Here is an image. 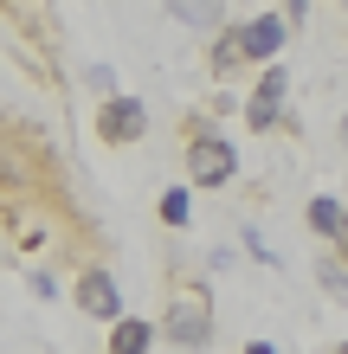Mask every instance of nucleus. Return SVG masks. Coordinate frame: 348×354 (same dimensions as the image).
<instances>
[{
  "label": "nucleus",
  "mask_w": 348,
  "mask_h": 354,
  "mask_svg": "<svg viewBox=\"0 0 348 354\" xmlns=\"http://www.w3.org/2000/svg\"><path fill=\"white\" fill-rule=\"evenodd\" d=\"M187 213H194L187 187H168V194H161V219H168V225H187Z\"/></svg>",
  "instance_id": "obj_10"
},
{
  "label": "nucleus",
  "mask_w": 348,
  "mask_h": 354,
  "mask_svg": "<svg viewBox=\"0 0 348 354\" xmlns=\"http://www.w3.org/2000/svg\"><path fill=\"white\" fill-rule=\"evenodd\" d=\"M284 84H291L284 71H264V77H258L252 103H245V116H252V129H277V110H284Z\"/></svg>",
  "instance_id": "obj_5"
},
{
  "label": "nucleus",
  "mask_w": 348,
  "mask_h": 354,
  "mask_svg": "<svg viewBox=\"0 0 348 354\" xmlns=\"http://www.w3.org/2000/svg\"><path fill=\"white\" fill-rule=\"evenodd\" d=\"M239 58H245V52H239V32H219V39H213V71L226 77V71L239 65Z\"/></svg>",
  "instance_id": "obj_11"
},
{
  "label": "nucleus",
  "mask_w": 348,
  "mask_h": 354,
  "mask_svg": "<svg viewBox=\"0 0 348 354\" xmlns=\"http://www.w3.org/2000/svg\"><path fill=\"white\" fill-rule=\"evenodd\" d=\"M303 219H310V232H316V239H348V206L329 200V194H316Z\"/></svg>",
  "instance_id": "obj_7"
},
{
  "label": "nucleus",
  "mask_w": 348,
  "mask_h": 354,
  "mask_svg": "<svg viewBox=\"0 0 348 354\" xmlns=\"http://www.w3.org/2000/svg\"><path fill=\"white\" fill-rule=\"evenodd\" d=\"M97 136H104L110 149L136 142V136H142V103H136V97H110L104 110H97Z\"/></svg>",
  "instance_id": "obj_4"
},
{
  "label": "nucleus",
  "mask_w": 348,
  "mask_h": 354,
  "mask_svg": "<svg viewBox=\"0 0 348 354\" xmlns=\"http://www.w3.org/2000/svg\"><path fill=\"white\" fill-rule=\"evenodd\" d=\"M316 277H322V290H329V297H342V303H348V270H342V264H322Z\"/></svg>",
  "instance_id": "obj_12"
},
{
  "label": "nucleus",
  "mask_w": 348,
  "mask_h": 354,
  "mask_svg": "<svg viewBox=\"0 0 348 354\" xmlns=\"http://www.w3.org/2000/svg\"><path fill=\"white\" fill-rule=\"evenodd\" d=\"M187 174H194V187H226L239 174L232 142L213 136V129H194V142H187Z\"/></svg>",
  "instance_id": "obj_2"
},
{
  "label": "nucleus",
  "mask_w": 348,
  "mask_h": 354,
  "mask_svg": "<svg viewBox=\"0 0 348 354\" xmlns=\"http://www.w3.org/2000/svg\"><path fill=\"white\" fill-rule=\"evenodd\" d=\"M149 342H155V328H149V322H136V316L110 328V354H149Z\"/></svg>",
  "instance_id": "obj_8"
},
{
  "label": "nucleus",
  "mask_w": 348,
  "mask_h": 354,
  "mask_svg": "<svg viewBox=\"0 0 348 354\" xmlns=\"http://www.w3.org/2000/svg\"><path fill=\"white\" fill-rule=\"evenodd\" d=\"M245 354H277V348H271V342H252V348H245Z\"/></svg>",
  "instance_id": "obj_14"
},
{
  "label": "nucleus",
  "mask_w": 348,
  "mask_h": 354,
  "mask_svg": "<svg viewBox=\"0 0 348 354\" xmlns=\"http://www.w3.org/2000/svg\"><path fill=\"white\" fill-rule=\"evenodd\" d=\"M84 77H91V84H97V91H116V71H110V65H91Z\"/></svg>",
  "instance_id": "obj_13"
},
{
  "label": "nucleus",
  "mask_w": 348,
  "mask_h": 354,
  "mask_svg": "<svg viewBox=\"0 0 348 354\" xmlns=\"http://www.w3.org/2000/svg\"><path fill=\"white\" fill-rule=\"evenodd\" d=\"M77 309L97 316V322H122V297H116L110 270H84V277H77Z\"/></svg>",
  "instance_id": "obj_3"
},
{
  "label": "nucleus",
  "mask_w": 348,
  "mask_h": 354,
  "mask_svg": "<svg viewBox=\"0 0 348 354\" xmlns=\"http://www.w3.org/2000/svg\"><path fill=\"white\" fill-rule=\"evenodd\" d=\"M342 142H348V122H342Z\"/></svg>",
  "instance_id": "obj_16"
},
{
  "label": "nucleus",
  "mask_w": 348,
  "mask_h": 354,
  "mask_svg": "<svg viewBox=\"0 0 348 354\" xmlns=\"http://www.w3.org/2000/svg\"><path fill=\"white\" fill-rule=\"evenodd\" d=\"M277 46H284V19H277V13L245 19V26H239V52H245V58H277Z\"/></svg>",
  "instance_id": "obj_6"
},
{
  "label": "nucleus",
  "mask_w": 348,
  "mask_h": 354,
  "mask_svg": "<svg viewBox=\"0 0 348 354\" xmlns=\"http://www.w3.org/2000/svg\"><path fill=\"white\" fill-rule=\"evenodd\" d=\"M168 19H181V26H213L219 0H168Z\"/></svg>",
  "instance_id": "obj_9"
},
{
  "label": "nucleus",
  "mask_w": 348,
  "mask_h": 354,
  "mask_svg": "<svg viewBox=\"0 0 348 354\" xmlns=\"http://www.w3.org/2000/svg\"><path fill=\"white\" fill-rule=\"evenodd\" d=\"M291 19H303V0H291Z\"/></svg>",
  "instance_id": "obj_15"
},
{
  "label": "nucleus",
  "mask_w": 348,
  "mask_h": 354,
  "mask_svg": "<svg viewBox=\"0 0 348 354\" xmlns=\"http://www.w3.org/2000/svg\"><path fill=\"white\" fill-rule=\"evenodd\" d=\"M161 335L181 342V348H207V342H213V297H207V283H181V290H174Z\"/></svg>",
  "instance_id": "obj_1"
}]
</instances>
